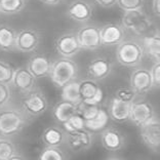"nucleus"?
<instances>
[{"label":"nucleus","mask_w":160,"mask_h":160,"mask_svg":"<svg viewBox=\"0 0 160 160\" xmlns=\"http://www.w3.org/2000/svg\"><path fill=\"white\" fill-rule=\"evenodd\" d=\"M62 125H63V128L66 130V132H76V130L85 128V119L78 111Z\"/></svg>","instance_id":"c756f323"},{"label":"nucleus","mask_w":160,"mask_h":160,"mask_svg":"<svg viewBox=\"0 0 160 160\" xmlns=\"http://www.w3.org/2000/svg\"><path fill=\"white\" fill-rule=\"evenodd\" d=\"M67 132L64 128L59 126H48L43 130L41 134V141L44 146L60 147L66 142Z\"/></svg>","instance_id":"412c9836"},{"label":"nucleus","mask_w":160,"mask_h":160,"mask_svg":"<svg viewBox=\"0 0 160 160\" xmlns=\"http://www.w3.org/2000/svg\"><path fill=\"white\" fill-rule=\"evenodd\" d=\"M57 52L61 57L73 58L81 50L77 34L75 33H64L60 35L54 42Z\"/></svg>","instance_id":"9b49d317"},{"label":"nucleus","mask_w":160,"mask_h":160,"mask_svg":"<svg viewBox=\"0 0 160 160\" xmlns=\"http://www.w3.org/2000/svg\"><path fill=\"white\" fill-rule=\"evenodd\" d=\"M93 8L86 0H73L67 8V16L78 23H85L92 17Z\"/></svg>","instance_id":"dca6fc26"},{"label":"nucleus","mask_w":160,"mask_h":160,"mask_svg":"<svg viewBox=\"0 0 160 160\" xmlns=\"http://www.w3.org/2000/svg\"><path fill=\"white\" fill-rule=\"evenodd\" d=\"M41 42V34L34 28H24L17 33V50L24 53L34 52Z\"/></svg>","instance_id":"6e6552de"},{"label":"nucleus","mask_w":160,"mask_h":160,"mask_svg":"<svg viewBox=\"0 0 160 160\" xmlns=\"http://www.w3.org/2000/svg\"><path fill=\"white\" fill-rule=\"evenodd\" d=\"M144 145L153 153H160V119L155 117L150 122L140 127Z\"/></svg>","instance_id":"0eeeda50"},{"label":"nucleus","mask_w":160,"mask_h":160,"mask_svg":"<svg viewBox=\"0 0 160 160\" xmlns=\"http://www.w3.org/2000/svg\"><path fill=\"white\" fill-rule=\"evenodd\" d=\"M14 71L16 68H13L9 63L0 60V82L12 84Z\"/></svg>","instance_id":"7c9ffc66"},{"label":"nucleus","mask_w":160,"mask_h":160,"mask_svg":"<svg viewBox=\"0 0 160 160\" xmlns=\"http://www.w3.org/2000/svg\"><path fill=\"white\" fill-rule=\"evenodd\" d=\"M0 13H1V12H0Z\"/></svg>","instance_id":"ea45409f"},{"label":"nucleus","mask_w":160,"mask_h":160,"mask_svg":"<svg viewBox=\"0 0 160 160\" xmlns=\"http://www.w3.org/2000/svg\"><path fill=\"white\" fill-rule=\"evenodd\" d=\"M38 157L40 160H64L67 158V156L60 147L45 146L40 152Z\"/></svg>","instance_id":"c85d7f7f"},{"label":"nucleus","mask_w":160,"mask_h":160,"mask_svg":"<svg viewBox=\"0 0 160 160\" xmlns=\"http://www.w3.org/2000/svg\"><path fill=\"white\" fill-rule=\"evenodd\" d=\"M130 106H132V103L120 101L114 97L109 104L108 109L110 119L118 123L128 121L130 118Z\"/></svg>","instance_id":"aec40b11"},{"label":"nucleus","mask_w":160,"mask_h":160,"mask_svg":"<svg viewBox=\"0 0 160 160\" xmlns=\"http://www.w3.org/2000/svg\"><path fill=\"white\" fill-rule=\"evenodd\" d=\"M21 108L28 118H36L48 109V101L42 90L36 87L32 92L24 94Z\"/></svg>","instance_id":"39448f33"},{"label":"nucleus","mask_w":160,"mask_h":160,"mask_svg":"<svg viewBox=\"0 0 160 160\" xmlns=\"http://www.w3.org/2000/svg\"><path fill=\"white\" fill-rule=\"evenodd\" d=\"M152 9L157 17L160 18V0H153L152 2Z\"/></svg>","instance_id":"4c0bfd02"},{"label":"nucleus","mask_w":160,"mask_h":160,"mask_svg":"<svg viewBox=\"0 0 160 160\" xmlns=\"http://www.w3.org/2000/svg\"><path fill=\"white\" fill-rule=\"evenodd\" d=\"M66 143L69 149L74 153H81L92 146V132L87 128H82L76 132H67Z\"/></svg>","instance_id":"1a4fd4ad"},{"label":"nucleus","mask_w":160,"mask_h":160,"mask_svg":"<svg viewBox=\"0 0 160 160\" xmlns=\"http://www.w3.org/2000/svg\"><path fill=\"white\" fill-rule=\"evenodd\" d=\"M152 79H153L154 87H160V61L155 62L150 69Z\"/></svg>","instance_id":"c9c22d12"},{"label":"nucleus","mask_w":160,"mask_h":160,"mask_svg":"<svg viewBox=\"0 0 160 160\" xmlns=\"http://www.w3.org/2000/svg\"><path fill=\"white\" fill-rule=\"evenodd\" d=\"M121 25L124 27L125 30L145 37L153 27V22L143 8H140L123 12Z\"/></svg>","instance_id":"20e7f679"},{"label":"nucleus","mask_w":160,"mask_h":160,"mask_svg":"<svg viewBox=\"0 0 160 160\" xmlns=\"http://www.w3.org/2000/svg\"><path fill=\"white\" fill-rule=\"evenodd\" d=\"M52 63V62L45 54L35 53L29 59L27 63V68L35 76L36 79H41L49 77Z\"/></svg>","instance_id":"a211bd4d"},{"label":"nucleus","mask_w":160,"mask_h":160,"mask_svg":"<svg viewBox=\"0 0 160 160\" xmlns=\"http://www.w3.org/2000/svg\"><path fill=\"white\" fill-rule=\"evenodd\" d=\"M80 94L81 103L99 105L103 101V90L96 80L87 78L80 81Z\"/></svg>","instance_id":"2eb2a0df"},{"label":"nucleus","mask_w":160,"mask_h":160,"mask_svg":"<svg viewBox=\"0 0 160 160\" xmlns=\"http://www.w3.org/2000/svg\"><path fill=\"white\" fill-rule=\"evenodd\" d=\"M24 156L20 154L16 145L9 138L0 134V160H16L23 159Z\"/></svg>","instance_id":"393cba45"},{"label":"nucleus","mask_w":160,"mask_h":160,"mask_svg":"<svg viewBox=\"0 0 160 160\" xmlns=\"http://www.w3.org/2000/svg\"><path fill=\"white\" fill-rule=\"evenodd\" d=\"M145 54L154 62L160 61V34H151L143 39Z\"/></svg>","instance_id":"b1692460"},{"label":"nucleus","mask_w":160,"mask_h":160,"mask_svg":"<svg viewBox=\"0 0 160 160\" xmlns=\"http://www.w3.org/2000/svg\"><path fill=\"white\" fill-rule=\"evenodd\" d=\"M101 104L99 105H92V104H85L80 103L79 104V112L84 117V119H90L94 117L98 113H99L101 109Z\"/></svg>","instance_id":"473e14b6"},{"label":"nucleus","mask_w":160,"mask_h":160,"mask_svg":"<svg viewBox=\"0 0 160 160\" xmlns=\"http://www.w3.org/2000/svg\"><path fill=\"white\" fill-rule=\"evenodd\" d=\"M156 117L155 109L150 102L145 100H134L130 106V118L134 125L143 126Z\"/></svg>","instance_id":"423d86ee"},{"label":"nucleus","mask_w":160,"mask_h":160,"mask_svg":"<svg viewBox=\"0 0 160 160\" xmlns=\"http://www.w3.org/2000/svg\"><path fill=\"white\" fill-rule=\"evenodd\" d=\"M98 4L105 8H111L117 4V0H94Z\"/></svg>","instance_id":"e433bc0d"},{"label":"nucleus","mask_w":160,"mask_h":160,"mask_svg":"<svg viewBox=\"0 0 160 160\" xmlns=\"http://www.w3.org/2000/svg\"><path fill=\"white\" fill-rule=\"evenodd\" d=\"M138 94L132 87H119L115 92V98L120 101L127 102V103H132L137 99Z\"/></svg>","instance_id":"2f4dec72"},{"label":"nucleus","mask_w":160,"mask_h":160,"mask_svg":"<svg viewBox=\"0 0 160 160\" xmlns=\"http://www.w3.org/2000/svg\"><path fill=\"white\" fill-rule=\"evenodd\" d=\"M76 34L82 49L96 50L103 46L100 28L94 25H84L79 29Z\"/></svg>","instance_id":"9d476101"},{"label":"nucleus","mask_w":160,"mask_h":160,"mask_svg":"<svg viewBox=\"0 0 160 160\" xmlns=\"http://www.w3.org/2000/svg\"><path fill=\"white\" fill-rule=\"evenodd\" d=\"M86 72L88 78L100 81L107 78L111 74L112 63L106 58H97L88 64Z\"/></svg>","instance_id":"6ab92c4d"},{"label":"nucleus","mask_w":160,"mask_h":160,"mask_svg":"<svg viewBox=\"0 0 160 160\" xmlns=\"http://www.w3.org/2000/svg\"><path fill=\"white\" fill-rule=\"evenodd\" d=\"M26 5V0H0V12L6 16L20 13Z\"/></svg>","instance_id":"cd10ccee"},{"label":"nucleus","mask_w":160,"mask_h":160,"mask_svg":"<svg viewBox=\"0 0 160 160\" xmlns=\"http://www.w3.org/2000/svg\"><path fill=\"white\" fill-rule=\"evenodd\" d=\"M117 5L123 12L140 9L144 7V0H117Z\"/></svg>","instance_id":"f704fd0d"},{"label":"nucleus","mask_w":160,"mask_h":160,"mask_svg":"<svg viewBox=\"0 0 160 160\" xmlns=\"http://www.w3.org/2000/svg\"><path fill=\"white\" fill-rule=\"evenodd\" d=\"M103 46H117L125 40V29L121 24L109 23L100 28Z\"/></svg>","instance_id":"4468645a"},{"label":"nucleus","mask_w":160,"mask_h":160,"mask_svg":"<svg viewBox=\"0 0 160 160\" xmlns=\"http://www.w3.org/2000/svg\"><path fill=\"white\" fill-rule=\"evenodd\" d=\"M78 66L72 58L61 57L52 61L49 78L54 85L62 88L67 83L77 78Z\"/></svg>","instance_id":"f257e3e1"},{"label":"nucleus","mask_w":160,"mask_h":160,"mask_svg":"<svg viewBox=\"0 0 160 160\" xmlns=\"http://www.w3.org/2000/svg\"><path fill=\"white\" fill-rule=\"evenodd\" d=\"M109 113L104 108H101L99 113L94 117L85 120V128L90 130L92 132H98L101 130H104L109 122Z\"/></svg>","instance_id":"a878e982"},{"label":"nucleus","mask_w":160,"mask_h":160,"mask_svg":"<svg viewBox=\"0 0 160 160\" xmlns=\"http://www.w3.org/2000/svg\"><path fill=\"white\" fill-rule=\"evenodd\" d=\"M145 56L143 44L136 40H123L116 49V60L123 67H138Z\"/></svg>","instance_id":"7ed1b4c3"},{"label":"nucleus","mask_w":160,"mask_h":160,"mask_svg":"<svg viewBox=\"0 0 160 160\" xmlns=\"http://www.w3.org/2000/svg\"><path fill=\"white\" fill-rule=\"evenodd\" d=\"M17 33L7 25H0V50L12 52L17 49Z\"/></svg>","instance_id":"5701e85b"},{"label":"nucleus","mask_w":160,"mask_h":160,"mask_svg":"<svg viewBox=\"0 0 160 160\" xmlns=\"http://www.w3.org/2000/svg\"><path fill=\"white\" fill-rule=\"evenodd\" d=\"M101 143L107 151L118 152L124 147L125 139L122 132L115 127L105 128L101 133Z\"/></svg>","instance_id":"f3484780"},{"label":"nucleus","mask_w":160,"mask_h":160,"mask_svg":"<svg viewBox=\"0 0 160 160\" xmlns=\"http://www.w3.org/2000/svg\"><path fill=\"white\" fill-rule=\"evenodd\" d=\"M10 84L0 82V109L7 107L12 100V90H10Z\"/></svg>","instance_id":"72a5a7b5"},{"label":"nucleus","mask_w":160,"mask_h":160,"mask_svg":"<svg viewBox=\"0 0 160 160\" xmlns=\"http://www.w3.org/2000/svg\"><path fill=\"white\" fill-rule=\"evenodd\" d=\"M62 100L71 102V103L79 105L82 102L80 94V81H73L67 83L62 87Z\"/></svg>","instance_id":"bb28decb"},{"label":"nucleus","mask_w":160,"mask_h":160,"mask_svg":"<svg viewBox=\"0 0 160 160\" xmlns=\"http://www.w3.org/2000/svg\"><path fill=\"white\" fill-rule=\"evenodd\" d=\"M79 111V105L71 103V102L62 100L53 107L52 115L58 122L63 124L69 118Z\"/></svg>","instance_id":"4be33fe9"},{"label":"nucleus","mask_w":160,"mask_h":160,"mask_svg":"<svg viewBox=\"0 0 160 160\" xmlns=\"http://www.w3.org/2000/svg\"><path fill=\"white\" fill-rule=\"evenodd\" d=\"M28 117L22 110L8 106L0 109V134L3 137H13L20 133L27 124Z\"/></svg>","instance_id":"f03ea898"},{"label":"nucleus","mask_w":160,"mask_h":160,"mask_svg":"<svg viewBox=\"0 0 160 160\" xmlns=\"http://www.w3.org/2000/svg\"><path fill=\"white\" fill-rule=\"evenodd\" d=\"M36 80L37 79L31 73L27 66L19 67L16 68L10 85H12L13 88H16L18 92L24 96L36 88Z\"/></svg>","instance_id":"ddd939ff"},{"label":"nucleus","mask_w":160,"mask_h":160,"mask_svg":"<svg viewBox=\"0 0 160 160\" xmlns=\"http://www.w3.org/2000/svg\"><path fill=\"white\" fill-rule=\"evenodd\" d=\"M130 87L137 94H145L154 87L151 71L146 68H138L132 71L129 79Z\"/></svg>","instance_id":"f8f14e48"},{"label":"nucleus","mask_w":160,"mask_h":160,"mask_svg":"<svg viewBox=\"0 0 160 160\" xmlns=\"http://www.w3.org/2000/svg\"><path fill=\"white\" fill-rule=\"evenodd\" d=\"M43 4L45 5H48V6H56L58 4H60V3L63 1V0H40Z\"/></svg>","instance_id":"58836bf2"}]
</instances>
